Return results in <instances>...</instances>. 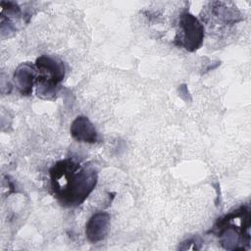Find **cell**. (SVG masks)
<instances>
[{"instance_id": "6da1fadb", "label": "cell", "mask_w": 251, "mask_h": 251, "mask_svg": "<svg viewBox=\"0 0 251 251\" xmlns=\"http://www.w3.org/2000/svg\"><path fill=\"white\" fill-rule=\"evenodd\" d=\"M51 189L60 205L77 207L93 191L97 184L96 169L88 163L71 158L60 160L49 170Z\"/></svg>"}, {"instance_id": "7a4b0ae2", "label": "cell", "mask_w": 251, "mask_h": 251, "mask_svg": "<svg viewBox=\"0 0 251 251\" xmlns=\"http://www.w3.org/2000/svg\"><path fill=\"white\" fill-rule=\"evenodd\" d=\"M251 213L249 205H242L238 209L216 223L213 232L219 237L221 245L227 250L247 249L250 246Z\"/></svg>"}, {"instance_id": "3957f363", "label": "cell", "mask_w": 251, "mask_h": 251, "mask_svg": "<svg viewBox=\"0 0 251 251\" xmlns=\"http://www.w3.org/2000/svg\"><path fill=\"white\" fill-rule=\"evenodd\" d=\"M36 93L40 98L51 99L65 77V66L57 58L41 55L35 61Z\"/></svg>"}, {"instance_id": "277c9868", "label": "cell", "mask_w": 251, "mask_h": 251, "mask_svg": "<svg viewBox=\"0 0 251 251\" xmlns=\"http://www.w3.org/2000/svg\"><path fill=\"white\" fill-rule=\"evenodd\" d=\"M204 25L189 12H183L178 19V30L175 37V44L189 52L199 49L204 40Z\"/></svg>"}, {"instance_id": "5b68a950", "label": "cell", "mask_w": 251, "mask_h": 251, "mask_svg": "<svg viewBox=\"0 0 251 251\" xmlns=\"http://www.w3.org/2000/svg\"><path fill=\"white\" fill-rule=\"evenodd\" d=\"M111 217L107 212H97L92 215L85 225V235L87 239L96 243L103 240L110 228Z\"/></svg>"}, {"instance_id": "8992f818", "label": "cell", "mask_w": 251, "mask_h": 251, "mask_svg": "<svg viewBox=\"0 0 251 251\" xmlns=\"http://www.w3.org/2000/svg\"><path fill=\"white\" fill-rule=\"evenodd\" d=\"M71 135L78 142L95 143L99 141V134L90 120L85 116L76 117L70 127Z\"/></svg>"}, {"instance_id": "52a82bcc", "label": "cell", "mask_w": 251, "mask_h": 251, "mask_svg": "<svg viewBox=\"0 0 251 251\" xmlns=\"http://www.w3.org/2000/svg\"><path fill=\"white\" fill-rule=\"evenodd\" d=\"M36 68L35 65L30 62L22 63L14 73V82L19 89V91L25 95L28 96L32 92L33 84L36 79Z\"/></svg>"}, {"instance_id": "ba28073f", "label": "cell", "mask_w": 251, "mask_h": 251, "mask_svg": "<svg viewBox=\"0 0 251 251\" xmlns=\"http://www.w3.org/2000/svg\"><path fill=\"white\" fill-rule=\"evenodd\" d=\"M211 12L217 21L223 24H235L241 20L240 13L236 7H229L226 2L211 3Z\"/></svg>"}]
</instances>
